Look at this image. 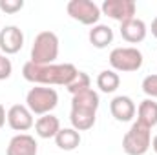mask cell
Instances as JSON below:
<instances>
[{"mask_svg": "<svg viewBox=\"0 0 157 155\" xmlns=\"http://www.w3.org/2000/svg\"><path fill=\"white\" fill-rule=\"evenodd\" d=\"M24 46V33L17 26H6L0 31V49L6 55H15Z\"/></svg>", "mask_w": 157, "mask_h": 155, "instance_id": "9", "label": "cell"}, {"mask_svg": "<svg viewBox=\"0 0 157 155\" xmlns=\"http://www.w3.org/2000/svg\"><path fill=\"white\" fill-rule=\"evenodd\" d=\"M55 142L60 150L71 152V150L78 148V144H80V133L73 128H60V131L55 135Z\"/></svg>", "mask_w": 157, "mask_h": 155, "instance_id": "17", "label": "cell"}, {"mask_svg": "<svg viewBox=\"0 0 157 155\" xmlns=\"http://www.w3.org/2000/svg\"><path fill=\"white\" fill-rule=\"evenodd\" d=\"M11 73H13V64H11V60H9L6 55H0V80L9 78Z\"/></svg>", "mask_w": 157, "mask_h": 155, "instance_id": "23", "label": "cell"}, {"mask_svg": "<svg viewBox=\"0 0 157 155\" xmlns=\"http://www.w3.org/2000/svg\"><path fill=\"white\" fill-rule=\"evenodd\" d=\"M90 84H91V80L88 77V73L78 71V75L75 77V80H73L71 84H68L66 88H68V91H70L71 95H77V93H82V91L90 89Z\"/></svg>", "mask_w": 157, "mask_h": 155, "instance_id": "20", "label": "cell"}, {"mask_svg": "<svg viewBox=\"0 0 157 155\" xmlns=\"http://www.w3.org/2000/svg\"><path fill=\"white\" fill-rule=\"evenodd\" d=\"M146 24L141 18H132L121 24V37L130 44H139L146 39Z\"/></svg>", "mask_w": 157, "mask_h": 155, "instance_id": "12", "label": "cell"}, {"mask_svg": "<svg viewBox=\"0 0 157 155\" xmlns=\"http://www.w3.org/2000/svg\"><path fill=\"white\" fill-rule=\"evenodd\" d=\"M70 120H71L73 130H77V131H86V130H91V128H93V124H95V120H97V113H95V112H86V110L71 108Z\"/></svg>", "mask_w": 157, "mask_h": 155, "instance_id": "16", "label": "cell"}, {"mask_svg": "<svg viewBox=\"0 0 157 155\" xmlns=\"http://www.w3.org/2000/svg\"><path fill=\"white\" fill-rule=\"evenodd\" d=\"M37 153H39V144L28 133L15 135L9 141L7 150H6V155H37Z\"/></svg>", "mask_w": 157, "mask_h": 155, "instance_id": "10", "label": "cell"}, {"mask_svg": "<svg viewBox=\"0 0 157 155\" xmlns=\"http://www.w3.org/2000/svg\"><path fill=\"white\" fill-rule=\"evenodd\" d=\"M7 124L11 130L15 131H28L35 126L33 120V113L28 110V106L24 104H15L9 108L7 112Z\"/></svg>", "mask_w": 157, "mask_h": 155, "instance_id": "8", "label": "cell"}, {"mask_svg": "<svg viewBox=\"0 0 157 155\" xmlns=\"http://www.w3.org/2000/svg\"><path fill=\"white\" fill-rule=\"evenodd\" d=\"M137 120L148 128L157 124V102L154 99H144L137 108Z\"/></svg>", "mask_w": 157, "mask_h": 155, "instance_id": "18", "label": "cell"}, {"mask_svg": "<svg viewBox=\"0 0 157 155\" xmlns=\"http://www.w3.org/2000/svg\"><path fill=\"white\" fill-rule=\"evenodd\" d=\"M78 75V70L73 64H48L40 66L33 64L31 60L24 64L22 77L28 82L42 84V86H68Z\"/></svg>", "mask_w": 157, "mask_h": 155, "instance_id": "1", "label": "cell"}, {"mask_svg": "<svg viewBox=\"0 0 157 155\" xmlns=\"http://www.w3.org/2000/svg\"><path fill=\"white\" fill-rule=\"evenodd\" d=\"M143 91L150 99H157V75L144 77V80H143Z\"/></svg>", "mask_w": 157, "mask_h": 155, "instance_id": "22", "label": "cell"}, {"mask_svg": "<svg viewBox=\"0 0 157 155\" xmlns=\"http://www.w3.org/2000/svg\"><path fill=\"white\" fill-rule=\"evenodd\" d=\"M99 104H101V100H99V93L93 91L91 88L86 89V91H82V93L73 95V99H71V108L86 110V112H95V113H97Z\"/></svg>", "mask_w": 157, "mask_h": 155, "instance_id": "14", "label": "cell"}, {"mask_svg": "<svg viewBox=\"0 0 157 155\" xmlns=\"http://www.w3.org/2000/svg\"><path fill=\"white\" fill-rule=\"evenodd\" d=\"M24 7L22 0H0V11L7 13V15H15Z\"/></svg>", "mask_w": 157, "mask_h": 155, "instance_id": "21", "label": "cell"}, {"mask_svg": "<svg viewBox=\"0 0 157 155\" xmlns=\"http://www.w3.org/2000/svg\"><path fill=\"white\" fill-rule=\"evenodd\" d=\"M66 11L73 20L84 26H97L101 18V7L91 0H70Z\"/></svg>", "mask_w": 157, "mask_h": 155, "instance_id": "6", "label": "cell"}, {"mask_svg": "<svg viewBox=\"0 0 157 155\" xmlns=\"http://www.w3.org/2000/svg\"><path fill=\"white\" fill-rule=\"evenodd\" d=\"M110 112H112V117L119 122H130L135 117L137 108H135V102L130 97L119 95L110 102Z\"/></svg>", "mask_w": 157, "mask_h": 155, "instance_id": "11", "label": "cell"}, {"mask_svg": "<svg viewBox=\"0 0 157 155\" xmlns=\"http://www.w3.org/2000/svg\"><path fill=\"white\" fill-rule=\"evenodd\" d=\"M59 57V37L53 31H40L31 46V62L48 66Z\"/></svg>", "mask_w": 157, "mask_h": 155, "instance_id": "2", "label": "cell"}, {"mask_svg": "<svg viewBox=\"0 0 157 155\" xmlns=\"http://www.w3.org/2000/svg\"><path fill=\"white\" fill-rule=\"evenodd\" d=\"M88 39L93 44V47L102 49V47H106V46L112 44V40H113V29L110 26H106V24H97V26H93L90 29Z\"/></svg>", "mask_w": 157, "mask_h": 155, "instance_id": "15", "label": "cell"}, {"mask_svg": "<svg viewBox=\"0 0 157 155\" xmlns=\"http://www.w3.org/2000/svg\"><path fill=\"white\" fill-rule=\"evenodd\" d=\"M110 66L121 73L137 71L143 66V53L137 47H115L110 53Z\"/></svg>", "mask_w": 157, "mask_h": 155, "instance_id": "5", "label": "cell"}, {"mask_svg": "<svg viewBox=\"0 0 157 155\" xmlns=\"http://www.w3.org/2000/svg\"><path fill=\"white\" fill-rule=\"evenodd\" d=\"M35 131H37V135L40 139H55V135L60 131V122L51 113L42 115L35 122Z\"/></svg>", "mask_w": 157, "mask_h": 155, "instance_id": "13", "label": "cell"}, {"mask_svg": "<svg viewBox=\"0 0 157 155\" xmlns=\"http://www.w3.org/2000/svg\"><path fill=\"white\" fill-rule=\"evenodd\" d=\"M150 29H152V35L157 39V17L152 20V28H150Z\"/></svg>", "mask_w": 157, "mask_h": 155, "instance_id": "25", "label": "cell"}, {"mask_svg": "<svg viewBox=\"0 0 157 155\" xmlns=\"http://www.w3.org/2000/svg\"><path fill=\"white\" fill-rule=\"evenodd\" d=\"M135 11H137V4L133 0H104L101 7V13H104L106 17L121 24L135 18Z\"/></svg>", "mask_w": 157, "mask_h": 155, "instance_id": "7", "label": "cell"}, {"mask_svg": "<svg viewBox=\"0 0 157 155\" xmlns=\"http://www.w3.org/2000/svg\"><path fill=\"white\" fill-rule=\"evenodd\" d=\"M119 84H121V78H119V75L113 70H104L97 77V88L102 93H113V91H117Z\"/></svg>", "mask_w": 157, "mask_h": 155, "instance_id": "19", "label": "cell"}, {"mask_svg": "<svg viewBox=\"0 0 157 155\" xmlns=\"http://www.w3.org/2000/svg\"><path fill=\"white\" fill-rule=\"evenodd\" d=\"M150 146H152V150H154V152L157 153V135L154 137V139H152V144H150Z\"/></svg>", "mask_w": 157, "mask_h": 155, "instance_id": "26", "label": "cell"}, {"mask_svg": "<svg viewBox=\"0 0 157 155\" xmlns=\"http://www.w3.org/2000/svg\"><path fill=\"white\" fill-rule=\"evenodd\" d=\"M6 119H7V115H6V110H4V106L0 104V128L6 124Z\"/></svg>", "mask_w": 157, "mask_h": 155, "instance_id": "24", "label": "cell"}, {"mask_svg": "<svg viewBox=\"0 0 157 155\" xmlns=\"http://www.w3.org/2000/svg\"><path fill=\"white\" fill-rule=\"evenodd\" d=\"M57 104H59V93L48 86L31 88L26 95V106L33 115H48L57 108Z\"/></svg>", "mask_w": 157, "mask_h": 155, "instance_id": "3", "label": "cell"}, {"mask_svg": "<svg viewBox=\"0 0 157 155\" xmlns=\"http://www.w3.org/2000/svg\"><path fill=\"white\" fill-rule=\"evenodd\" d=\"M152 128L141 124L139 120L132 124V128L122 137V150L126 155H144L152 144Z\"/></svg>", "mask_w": 157, "mask_h": 155, "instance_id": "4", "label": "cell"}]
</instances>
